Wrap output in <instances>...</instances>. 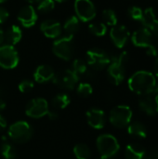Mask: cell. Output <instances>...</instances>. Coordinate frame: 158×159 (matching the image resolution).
<instances>
[{
  "label": "cell",
  "instance_id": "37",
  "mask_svg": "<svg viewBox=\"0 0 158 159\" xmlns=\"http://www.w3.org/2000/svg\"><path fill=\"white\" fill-rule=\"evenodd\" d=\"M7 127V119L0 114V131L6 129Z\"/></svg>",
  "mask_w": 158,
  "mask_h": 159
},
{
  "label": "cell",
  "instance_id": "31",
  "mask_svg": "<svg viewBox=\"0 0 158 159\" xmlns=\"http://www.w3.org/2000/svg\"><path fill=\"white\" fill-rule=\"evenodd\" d=\"M76 91H77V94L83 98H86V97H88L92 94L93 92V89L91 87L90 84L88 83H80L78 86H77V89H76Z\"/></svg>",
  "mask_w": 158,
  "mask_h": 159
},
{
  "label": "cell",
  "instance_id": "5",
  "mask_svg": "<svg viewBox=\"0 0 158 159\" xmlns=\"http://www.w3.org/2000/svg\"><path fill=\"white\" fill-rule=\"evenodd\" d=\"M53 53L60 59L69 61L74 55V36L65 35L57 38L52 46Z\"/></svg>",
  "mask_w": 158,
  "mask_h": 159
},
{
  "label": "cell",
  "instance_id": "4",
  "mask_svg": "<svg viewBox=\"0 0 158 159\" xmlns=\"http://www.w3.org/2000/svg\"><path fill=\"white\" fill-rule=\"evenodd\" d=\"M33 136V128L26 121H18L8 129V137L15 143H25Z\"/></svg>",
  "mask_w": 158,
  "mask_h": 159
},
{
  "label": "cell",
  "instance_id": "36",
  "mask_svg": "<svg viewBox=\"0 0 158 159\" xmlns=\"http://www.w3.org/2000/svg\"><path fill=\"white\" fill-rule=\"evenodd\" d=\"M146 53L151 56V57H156L158 54V49L156 46L155 45H151L148 48H146Z\"/></svg>",
  "mask_w": 158,
  "mask_h": 159
},
{
  "label": "cell",
  "instance_id": "24",
  "mask_svg": "<svg viewBox=\"0 0 158 159\" xmlns=\"http://www.w3.org/2000/svg\"><path fill=\"white\" fill-rule=\"evenodd\" d=\"M51 104H52V106H53V108L55 110L64 109L70 104V97L67 94H64V93L58 94L52 99Z\"/></svg>",
  "mask_w": 158,
  "mask_h": 159
},
{
  "label": "cell",
  "instance_id": "9",
  "mask_svg": "<svg viewBox=\"0 0 158 159\" xmlns=\"http://www.w3.org/2000/svg\"><path fill=\"white\" fill-rule=\"evenodd\" d=\"M52 80L53 83L60 89L65 90H72L76 87L79 77L72 70L66 69L56 74Z\"/></svg>",
  "mask_w": 158,
  "mask_h": 159
},
{
  "label": "cell",
  "instance_id": "22",
  "mask_svg": "<svg viewBox=\"0 0 158 159\" xmlns=\"http://www.w3.org/2000/svg\"><path fill=\"white\" fill-rule=\"evenodd\" d=\"M79 28H80V20L75 15L69 17L63 24V30L67 35L74 36V34L79 31Z\"/></svg>",
  "mask_w": 158,
  "mask_h": 159
},
{
  "label": "cell",
  "instance_id": "27",
  "mask_svg": "<svg viewBox=\"0 0 158 159\" xmlns=\"http://www.w3.org/2000/svg\"><path fill=\"white\" fill-rule=\"evenodd\" d=\"M72 71L79 77L80 75H84L88 74V63L82 59H75L72 65Z\"/></svg>",
  "mask_w": 158,
  "mask_h": 159
},
{
  "label": "cell",
  "instance_id": "11",
  "mask_svg": "<svg viewBox=\"0 0 158 159\" xmlns=\"http://www.w3.org/2000/svg\"><path fill=\"white\" fill-rule=\"evenodd\" d=\"M48 103L43 98H36L30 101L25 108V113L32 118H41L47 115Z\"/></svg>",
  "mask_w": 158,
  "mask_h": 159
},
{
  "label": "cell",
  "instance_id": "49",
  "mask_svg": "<svg viewBox=\"0 0 158 159\" xmlns=\"http://www.w3.org/2000/svg\"><path fill=\"white\" fill-rule=\"evenodd\" d=\"M157 1H158V0H157Z\"/></svg>",
  "mask_w": 158,
  "mask_h": 159
},
{
  "label": "cell",
  "instance_id": "44",
  "mask_svg": "<svg viewBox=\"0 0 158 159\" xmlns=\"http://www.w3.org/2000/svg\"><path fill=\"white\" fill-rule=\"evenodd\" d=\"M26 1L30 4H35V3H38L40 0H26Z\"/></svg>",
  "mask_w": 158,
  "mask_h": 159
},
{
  "label": "cell",
  "instance_id": "35",
  "mask_svg": "<svg viewBox=\"0 0 158 159\" xmlns=\"http://www.w3.org/2000/svg\"><path fill=\"white\" fill-rule=\"evenodd\" d=\"M9 17V13L8 11L3 7H0V23H4Z\"/></svg>",
  "mask_w": 158,
  "mask_h": 159
},
{
  "label": "cell",
  "instance_id": "1",
  "mask_svg": "<svg viewBox=\"0 0 158 159\" xmlns=\"http://www.w3.org/2000/svg\"><path fill=\"white\" fill-rule=\"evenodd\" d=\"M157 80L155 75L148 71H138L129 79L128 85L129 89L140 96L152 94Z\"/></svg>",
  "mask_w": 158,
  "mask_h": 159
},
{
  "label": "cell",
  "instance_id": "34",
  "mask_svg": "<svg viewBox=\"0 0 158 159\" xmlns=\"http://www.w3.org/2000/svg\"><path fill=\"white\" fill-rule=\"evenodd\" d=\"M144 159H158V147H155L149 152H146Z\"/></svg>",
  "mask_w": 158,
  "mask_h": 159
},
{
  "label": "cell",
  "instance_id": "15",
  "mask_svg": "<svg viewBox=\"0 0 158 159\" xmlns=\"http://www.w3.org/2000/svg\"><path fill=\"white\" fill-rule=\"evenodd\" d=\"M87 120L88 125L95 129H102L106 124L104 112L97 108H91L87 112Z\"/></svg>",
  "mask_w": 158,
  "mask_h": 159
},
{
  "label": "cell",
  "instance_id": "41",
  "mask_svg": "<svg viewBox=\"0 0 158 159\" xmlns=\"http://www.w3.org/2000/svg\"><path fill=\"white\" fill-rule=\"evenodd\" d=\"M6 108V102L2 98H0V111H3Z\"/></svg>",
  "mask_w": 158,
  "mask_h": 159
},
{
  "label": "cell",
  "instance_id": "46",
  "mask_svg": "<svg viewBox=\"0 0 158 159\" xmlns=\"http://www.w3.org/2000/svg\"><path fill=\"white\" fill-rule=\"evenodd\" d=\"M2 94H3V89H2V87L0 86V98H1V96H2Z\"/></svg>",
  "mask_w": 158,
  "mask_h": 159
},
{
  "label": "cell",
  "instance_id": "40",
  "mask_svg": "<svg viewBox=\"0 0 158 159\" xmlns=\"http://www.w3.org/2000/svg\"><path fill=\"white\" fill-rule=\"evenodd\" d=\"M154 72H155V76H156V80H158V57L154 64Z\"/></svg>",
  "mask_w": 158,
  "mask_h": 159
},
{
  "label": "cell",
  "instance_id": "45",
  "mask_svg": "<svg viewBox=\"0 0 158 159\" xmlns=\"http://www.w3.org/2000/svg\"><path fill=\"white\" fill-rule=\"evenodd\" d=\"M54 1H56V2H58V3H63V2H65V1H67V0H54Z\"/></svg>",
  "mask_w": 158,
  "mask_h": 159
},
{
  "label": "cell",
  "instance_id": "39",
  "mask_svg": "<svg viewBox=\"0 0 158 159\" xmlns=\"http://www.w3.org/2000/svg\"><path fill=\"white\" fill-rule=\"evenodd\" d=\"M151 32L154 33L156 36H158V20L156 19V20L155 21V23L153 24L152 28H151Z\"/></svg>",
  "mask_w": 158,
  "mask_h": 159
},
{
  "label": "cell",
  "instance_id": "10",
  "mask_svg": "<svg viewBox=\"0 0 158 159\" xmlns=\"http://www.w3.org/2000/svg\"><path fill=\"white\" fill-rule=\"evenodd\" d=\"M74 11L80 21L88 22L96 17V7L91 0H75Z\"/></svg>",
  "mask_w": 158,
  "mask_h": 159
},
{
  "label": "cell",
  "instance_id": "16",
  "mask_svg": "<svg viewBox=\"0 0 158 159\" xmlns=\"http://www.w3.org/2000/svg\"><path fill=\"white\" fill-rule=\"evenodd\" d=\"M40 30L46 37L57 39L61 34V25L57 20H47L40 24Z\"/></svg>",
  "mask_w": 158,
  "mask_h": 159
},
{
  "label": "cell",
  "instance_id": "21",
  "mask_svg": "<svg viewBox=\"0 0 158 159\" xmlns=\"http://www.w3.org/2000/svg\"><path fill=\"white\" fill-rule=\"evenodd\" d=\"M128 132L130 136L137 139H144L147 136L146 127L140 121H134L128 126Z\"/></svg>",
  "mask_w": 158,
  "mask_h": 159
},
{
  "label": "cell",
  "instance_id": "14",
  "mask_svg": "<svg viewBox=\"0 0 158 159\" xmlns=\"http://www.w3.org/2000/svg\"><path fill=\"white\" fill-rule=\"evenodd\" d=\"M18 20L23 27L29 28L34 26L37 20L36 10L31 5L23 7L18 14Z\"/></svg>",
  "mask_w": 158,
  "mask_h": 159
},
{
  "label": "cell",
  "instance_id": "32",
  "mask_svg": "<svg viewBox=\"0 0 158 159\" xmlns=\"http://www.w3.org/2000/svg\"><path fill=\"white\" fill-rule=\"evenodd\" d=\"M142 12L143 10L139 7H131L129 8V16L132 19V20H142Z\"/></svg>",
  "mask_w": 158,
  "mask_h": 159
},
{
  "label": "cell",
  "instance_id": "13",
  "mask_svg": "<svg viewBox=\"0 0 158 159\" xmlns=\"http://www.w3.org/2000/svg\"><path fill=\"white\" fill-rule=\"evenodd\" d=\"M131 41L138 48H148L153 45V33L148 28H141L135 31L131 36Z\"/></svg>",
  "mask_w": 158,
  "mask_h": 159
},
{
  "label": "cell",
  "instance_id": "6",
  "mask_svg": "<svg viewBox=\"0 0 158 159\" xmlns=\"http://www.w3.org/2000/svg\"><path fill=\"white\" fill-rule=\"evenodd\" d=\"M132 118V110L128 105H118L113 108L109 115L111 124L118 129L126 128L129 125Z\"/></svg>",
  "mask_w": 158,
  "mask_h": 159
},
{
  "label": "cell",
  "instance_id": "30",
  "mask_svg": "<svg viewBox=\"0 0 158 159\" xmlns=\"http://www.w3.org/2000/svg\"><path fill=\"white\" fill-rule=\"evenodd\" d=\"M55 7L54 0H40L38 2L37 10L41 13H48Z\"/></svg>",
  "mask_w": 158,
  "mask_h": 159
},
{
  "label": "cell",
  "instance_id": "7",
  "mask_svg": "<svg viewBox=\"0 0 158 159\" xmlns=\"http://www.w3.org/2000/svg\"><path fill=\"white\" fill-rule=\"evenodd\" d=\"M111 62V57L101 48H92L87 52V63L94 70H102Z\"/></svg>",
  "mask_w": 158,
  "mask_h": 159
},
{
  "label": "cell",
  "instance_id": "43",
  "mask_svg": "<svg viewBox=\"0 0 158 159\" xmlns=\"http://www.w3.org/2000/svg\"><path fill=\"white\" fill-rule=\"evenodd\" d=\"M4 42V32L3 30L0 28V45Z\"/></svg>",
  "mask_w": 158,
  "mask_h": 159
},
{
  "label": "cell",
  "instance_id": "2",
  "mask_svg": "<svg viewBox=\"0 0 158 159\" xmlns=\"http://www.w3.org/2000/svg\"><path fill=\"white\" fill-rule=\"evenodd\" d=\"M129 54L126 51L111 58V62L107 68L108 79L114 85H120L126 76V65L129 61Z\"/></svg>",
  "mask_w": 158,
  "mask_h": 159
},
{
  "label": "cell",
  "instance_id": "38",
  "mask_svg": "<svg viewBox=\"0 0 158 159\" xmlns=\"http://www.w3.org/2000/svg\"><path fill=\"white\" fill-rule=\"evenodd\" d=\"M47 116H48V117H49L51 120H56V119L59 117L58 113H57V112H55V111H48V113H47Z\"/></svg>",
  "mask_w": 158,
  "mask_h": 159
},
{
  "label": "cell",
  "instance_id": "33",
  "mask_svg": "<svg viewBox=\"0 0 158 159\" xmlns=\"http://www.w3.org/2000/svg\"><path fill=\"white\" fill-rule=\"evenodd\" d=\"M34 89V83L31 80H22L19 84V89L22 93H28Z\"/></svg>",
  "mask_w": 158,
  "mask_h": 159
},
{
  "label": "cell",
  "instance_id": "28",
  "mask_svg": "<svg viewBox=\"0 0 158 159\" xmlns=\"http://www.w3.org/2000/svg\"><path fill=\"white\" fill-rule=\"evenodd\" d=\"M102 19L104 20V22L107 24V25H110V26H115L117 25V16L115 14V12L113 10V9H104L102 11Z\"/></svg>",
  "mask_w": 158,
  "mask_h": 159
},
{
  "label": "cell",
  "instance_id": "17",
  "mask_svg": "<svg viewBox=\"0 0 158 159\" xmlns=\"http://www.w3.org/2000/svg\"><path fill=\"white\" fill-rule=\"evenodd\" d=\"M139 106L140 109L149 116H154L157 114L155 102V96L153 94L141 96L139 100Z\"/></svg>",
  "mask_w": 158,
  "mask_h": 159
},
{
  "label": "cell",
  "instance_id": "29",
  "mask_svg": "<svg viewBox=\"0 0 158 159\" xmlns=\"http://www.w3.org/2000/svg\"><path fill=\"white\" fill-rule=\"evenodd\" d=\"M89 31L96 36H103L107 33V26L103 22H93L88 26Z\"/></svg>",
  "mask_w": 158,
  "mask_h": 159
},
{
  "label": "cell",
  "instance_id": "42",
  "mask_svg": "<svg viewBox=\"0 0 158 159\" xmlns=\"http://www.w3.org/2000/svg\"><path fill=\"white\" fill-rule=\"evenodd\" d=\"M155 102H156V113H158V93L155 94Z\"/></svg>",
  "mask_w": 158,
  "mask_h": 159
},
{
  "label": "cell",
  "instance_id": "19",
  "mask_svg": "<svg viewBox=\"0 0 158 159\" xmlns=\"http://www.w3.org/2000/svg\"><path fill=\"white\" fill-rule=\"evenodd\" d=\"M22 37V32L18 25H11L8 29L4 33V40L7 42V45L15 46L18 44Z\"/></svg>",
  "mask_w": 158,
  "mask_h": 159
},
{
  "label": "cell",
  "instance_id": "12",
  "mask_svg": "<svg viewBox=\"0 0 158 159\" xmlns=\"http://www.w3.org/2000/svg\"><path fill=\"white\" fill-rule=\"evenodd\" d=\"M129 36V31L124 25H115L110 31V37L114 45L118 48H122L126 46Z\"/></svg>",
  "mask_w": 158,
  "mask_h": 159
},
{
  "label": "cell",
  "instance_id": "47",
  "mask_svg": "<svg viewBox=\"0 0 158 159\" xmlns=\"http://www.w3.org/2000/svg\"><path fill=\"white\" fill-rule=\"evenodd\" d=\"M7 0H0V4H2V3H4V2H6Z\"/></svg>",
  "mask_w": 158,
  "mask_h": 159
},
{
  "label": "cell",
  "instance_id": "20",
  "mask_svg": "<svg viewBox=\"0 0 158 159\" xmlns=\"http://www.w3.org/2000/svg\"><path fill=\"white\" fill-rule=\"evenodd\" d=\"M146 156L145 148L139 143H130L126 147V159H144Z\"/></svg>",
  "mask_w": 158,
  "mask_h": 159
},
{
  "label": "cell",
  "instance_id": "18",
  "mask_svg": "<svg viewBox=\"0 0 158 159\" xmlns=\"http://www.w3.org/2000/svg\"><path fill=\"white\" fill-rule=\"evenodd\" d=\"M55 75L54 70L49 65H40L34 73V78L38 83L48 82L53 79Z\"/></svg>",
  "mask_w": 158,
  "mask_h": 159
},
{
  "label": "cell",
  "instance_id": "3",
  "mask_svg": "<svg viewBox=\"0 0 158 159\" xmlns=\"http://www.w3.org/2000/svg\"><path fill=\"white\" fill-rule=\"evenodd\" d=\"M97 148L101 159H110L117 155L120 145L115 136L111 134H102L97 139Z\"/></svg>",
  "mask_w": 158,
  "mask_h": 159
},
{
  "label": "cell",
  "instance_id": "25",
  "mask_svg": "<svg viewBox=\"0 0 158 159\" xmlns=\"http://www.w3.org/2000/svg\"><path fill=\"white\" fill-rule=\"evenodd\" d=\"M74 154L77 159H91L92 154L90 148L85 143H79L74 146Z\"/></svg>",
  "mask_w": 158,
  "mask_h": 159
},
{
  "label": "cell",
  "instance_id": "8",
  "mask_svg": "<svg viewBox=\"0 0 158 159\" xmlns=\"http://www.w3.org/2000/svg\"><path fill=\"white\" fill-rule=\"evenodd\" d=\"M19 54L14 46L3 45L0 47V67L4 69H13L19 64Z\"/></svg>",
  "mask_w": 158,
  "mask_h": 159
},
{
  "label": "cell",
  "instance_id": "23",
  "mask_svg": "<svg viewBox=\"0 0 158 159\" xmlns=\"http://www.w3.org/2000/svg\"><path fill=\"white\" fill-rule=\"evenodd\" d=\"M156 20V13H155V10L153 7H150L143 10L141 21L144 25L145 28H148L151 30V28Z\"/></svg>",
  "mask_w": 158,
  "mask_h": 159
},
{
  "label": "cell",
  "instance_id": "26",
  "mask_svg": "<svg viewBox=\"0 0 158 159\" xmlns=\"http://www.w3.org/2000/svg\"><path fill=\"white\" fill-rule=\"evenodd\" d=\"M0 152L2 157L5 159H16L17 158V150L13 144L5 141L0 148Z\"/></svg>",
  "mask_w": 158,
  "mask_h": 159
},
{
  "label": "cell",
  "instance_id": "48",
  "mask_svg": "<svg viewBox=\"0 0 158 159\" xmlns=\"http://www.w3.org/2000/svg\"><path fill=\"white\" fill-rule=\"evenodd\" d=\"M157 47H158V41H157Z\"/></svg>",
  "mask_w": 158,
  "mask_h": 159
}]
</instances>
